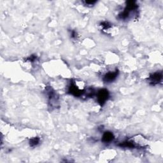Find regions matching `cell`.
Masks as SVG:
<instances>
[{"mask_svg":"<svg viewBox=\"0 0 163 163\" xmlns=\"http://www.w3.org/2000/svg\"><path fill=\"white\" fill-rule=\"evenodd\" d=\"M119 75V70H115L113 71H109L106 73L103 78V80L106 83H111L116 80Z\"/></svg>","mask_w":163,"mask_h":163,"instance_id":"cell-5","label":"cell"},{"mask_svg":"<svg viewBox=\"0 0 163 163\" xmlns=\"http://www.w3.org/2000/svg\"><path fill=\"white\" fill-rule=\"evenodd\" d=\"M36 59H37V56H30L29 58H27V61H30V62H34Z\"/></svg>","mask_w":163,"mask_h":163,"instance_id":"cell-11","label":"cell"},{"mask_svg":"<svg viewBox=\"0 0 163 163\" xmlns=\"http://www.w3.org/2000/svg\"><path fill=\"white\" fill-rule=\"evenodd\" d=\"M109 97H110L109 92L108 91V90L105 89L99 90L96 94L97 101L101 106L104 105V104L106 102Z\"/></svg>","mask_w":163,"mask_h":163,"instance_id":"cell-2","label":"cell"},{"mask_svg":"<svg viewBox=\"0 0 163 163\" xmlns=\"http://www.w3.org/2000/svg\"><path fill=\"white\" fill-rule=\"evenodd\" d=\"M84 3H85V5L87 6H92L96 3V1H90V2L86 1V2H84Z\"/></svg>","mask_w":163,"mask_h":163,"instance_id":"cell-10","label":"cell"},{"mask_svg":"<svg viewBox=\"0 0 163 163\" xmlns=\"http://www.w3.org/2000/svg\"><path fill=\"white\" fill-rule=\"evenodd\" d=\"M70 36H71V38L74 40L77 39V33L74 30H71L70 31Z\"/></svg>","mask_w":163,"mask_h":163,"instance_id":"cell-9","label":"cell"},{"mask_svg":"<svg viewBox=\"0 0 163 163\" xmlns=\"http://www.w3.org/2000/svg\"><path fill=\"white\" fill-rule=\"evenodd\" d=\"M68 93L75 97H80L85 93V90L80 89L76 85L75 82H71L68 88Z\"/></svg>","mask_w":163,"mask_h":163,"instance_id":"cell-3","label":"cell"},{"mask_svg":"<svg viewBox=\"0 0 163 163\" xmlns=\"http://www.w3.org/2000/svg\"><path fill=\"white\" fill-rule=\"evenodd\" d=\"M162 78V71H157L155 73L152 74L147 80L148 82L152 85H156L159 84Z\"/></svg>","mask_w":163,"mask_h":163,"instance_id":"cell-4","label":"cell"},{"mask_svg":"<svg viewBox=\"0 0 163 163\" xmlns=\"http://www.w3.org/2000/svg\"><path fill=\"white\" fill-rule=\"evenodd\" d=\"M40 139L38 137H34L30 140V145L31 147H37L38 145L40 143Z\"/></svg>","mask_w":163,"mask_h":163,"instance_id":"cell-8","label":"cell"},{"mask_svg":"<svg viewBox=\"0 0 163 163\" xmlns=\"http://www.w3.org/2000/svg\"><path fill=\"white\" fill-rule=\"evenodd\" d=\"M138 6L134 1H129L126 2V5L124 10L121 12L118 18L120 20L127 21L129 20L131 18L138 15Z\"/></svg>","mask_w":163,"mask_h":163,"instance_id":"cell-1","label":"cell"},{"mask_svg":"<svg viewBox=\"0 0 163 163\" xmlns=\"http://www.w3.org/2000/svg\"><path fill=\"white\" fill-rule=\"evenodd\" d=\"M114 140V135L112 132L106 131L105 132L102 137V141L105 143H111Z\"/></svg>","mask_w":163,"mask_h":163,"instance_id":"cell-6","label":"cell"},{"mask_svg":"<svg viewBox=\"0 0 163 163\" xmlns=\"http://www.w3.org/2000/svg\"><path fill=\"white\" fill-rule=\"evenodd\" d=\"M112 25L109 22H107V21H103L101 22L99 24V26L101 28L102 31H107L108 30H110V28H112Z\"/></svg>","mask_w":163,"mask_h":163,"instance_id":"cell-7","label":"cell"}]
</instances>
